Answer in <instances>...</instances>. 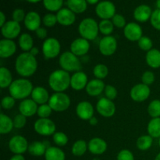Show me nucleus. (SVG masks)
Listing matches in <instances>:
<instances>
[{
	"label": "nucleus",
	"instance_id": "1",
	"mask_svg": "<svg viewBox=\"0 0 160 160\" xmlns=\"http://www.w3.org/2000/svg\"><path fill=\"white\" fill-rule=\"evenodd\" d=\"M15 69L17 73L23 78L31 77L37 71V59L30 52L21 53L16 59Z\"/></svg>",
	"mask_w": 160,
	"mask_h": 160
},
{
	"label": "nucleus",
	"instance_id": "2",
	"mask_svg": "<svg viewBox=\"0 0 160 160\" xmlns=\"http://www.w3.org/2000/svg\"><path fill=\"white\" fill-rule=\"evenodd\" d=\"M70 77L68 72L56 70L48 77V85L55 92H63L70 86Z\"/></svg>",
	"mask_w": 160,
	"mask_h": 160
},
{
	"label": "nucleus",
	"instance_id": "3",
	"mask_svg": "<svg viewBox=\"0 0 160 160\" xmlns=\"http://www.w3.org/2000/svg\"><path fill=\"white\" fill-rule=\"evenodd\" d=\"M33 89V84L29 80L20 78L12 81L9 88V95L15 99L23 100L31 95Z\"/></svg>",
	"mask_w": 160,
	"mask_h": 160
},
{
	"label": "nucleus",
	"instance_id": "4",
	"mask_svg": "<svg viewBox=\"0 0 160 160\" xmlns=\"http://www.w3.org/2000/svg\"><path fill=\"white\" fill-rule=\"evenodd\" d=\"M78 32L81 37L86 40H95L98 37V32H99L98 23L93 18H91V17L84 18L79 23Z\"/></svg>",
	"mask_w": 160,
	"mask_h": 160
},
{
	"label": "nucleus",
	"instance_id": "5",
	"mask_svg": "<svg viewBox=\"0 0 160 160\" xmlns=\"http://www.w3.org/2000/svg\"><path fill=\"white\" fill-rule=\"evenodd\" d=\"M59 63L62 70L68 73L81 71L82 68L79 57L75 56L71 52H64L62 54H61L59 59Z\"/></svg>",
	"mask_w": 160,
	"mask_h": 160
},
{
	"label": "nucleus",
	"instance_id": "6",
	"mask_svg": "<svg viewBox=\"0 0 160 160\" xmlns=\"http://www.w3.org/2000/svg\"><path fill=\"white\" fill-rule=\"evenodd\" d=\"M70 98L63 92H56L50 96L48 104L55 112H64L70 106Z\"/></svg>",
	"mask_w": 160,
	"mask_h": 160
},
{
	"label": "nucleus",
	"instance_id": "7",
	"mask_svg": "<svg viewBox=\"0 0 160 160\" xmlns=\"http://www.w3.org/2000/svg\"><path fill=\"white\" fill-rule=\"evenodd\" d=\"M42 49V53L46 59H54L60 53V42L55 38H48L44 41Z\"/></svg>",
	"mask_w": 160,
	"mask_h": 160
},
{
	"label": "nucleus",
	"instance_id": "8",
	"mask_svg": "<svg viewBox=\"0 0 160 160\" xmlns=\"http://www.w3.org/2000/svg\"><path fill=\"white\" fill-rule=\"evenodd\" d=\"M34 129L37 134L42 136H50L56 132L54 122L48 118H39L34 124Z\"/></svg>",
	"mask_w": 160,
	"mask_h": 160
},
{
	"label": "nucleus",
	"instance_id": "9",
	"mask_svg": "<svg viewBox=\"0 0 160 160\" xmlns=\"http://www.w3.org/2000/svg\"><path fill=\"white\" fill-rule=\"evenodd\" d=\"M95 13L102 20H110L116 14V6L109 0L101 1L96 5Z\"/></svg>",
	"mask_w": 160,
	"mask_h": 160
},
{
	"label": "nucleus",
	"instance_id": "10",
	"mask_svg": "<svg viewBox=\"0 0 160 160\" xmlns=\"http://www.w3.org/2000/svg\"><path fill=\"white\" fill-rule=\"evenodd\" d=\"M98 48L102 55L110 56L116 52L117 49V41L113 36H105L100 40Z\"/></svg>",
	"mask_w": 160,
	"mask_h": 160
},
{
	"label": "nucleus",
	"instance_id": "11",
	"mask_svg": "<svg viewBox=\"0 0 160 160\" xmlns=\"http://www.w3.org/2000/svg\"><path fill=\"white\" fill-rule=\"evenodd\" d=\"M28 140L21 135H16L12 137L9 142V148L14 155H23L28 151Z\"/></svg>",
	"mask_w": 160,
	"mask_h": 160
},
{
	"label": "nucleus",
	"instance_id": "12",
	"mask_svg": "<svg viewBox=\"0 0 160 160\" xmlns=\"http://www.w3.org/2000/svg\"><path fill=\"white\" fill-rule=\"evenodd\" d=\"M96 110L102 117L109 118L116 112V106L113 102L107 98H102L96 104Z\"/></svg>",
	"mask_w": 160,
	"mask_h": 160
},
{
	"label": "nucleus",
	"instance_id": "13",
	"mask_svg": "<svg viewBox=\"0 0 160 160\" xmlns=\"http://www.w3.org/2000/svg\"><path fill=\"white\" fill-rule=\"evenodd\" d=\"M150 94H151V90H150L149 86L143 83L135 84L131 88V92H130L131 98L134 102H142L148 99V97L150 96Z\"/></svg>",
	"mask_w": 160,
	"mask_h": 160
},
{
	"label": "nucleus",
	"instance_id": "14",
	"mask_svg": "<svg viewBox=\"0 0 160 160\" xmlns=\"http://www.w3.org/2000/svg\"><path fill=\"white\" fill-rule=\"evenodd\" d=\"M21 31V27L20 24L14 20H9L1 28L2 35L6 39H12L16 38L19 36Z\"/></svg>",
	"mask_w": 160,
	"mask_h": 160
},
{
	"label": "nucleus",
	"instance_id": "15",
	"mask_svg": "<svg viewBox=\"0 0 160 160\" xmlns=\"http://www.w3.org/2000/svg\"><path fill=\"white\" fill-rule=\"evenodd\" d=\"M123 34L131 42H138L143 36V31L140 25L135 22L128 23L123 28Z\"/></svg>",
	"mask_w": 160,
	"mask_h": 160
},
{
	"label": "nucleus",
	"instance_id": "16",
	"mask_svg": "<svg viewBox=\"0 0 160 160\" xmlns=\"http://www.w3.org/2000/svg\"><path fill=\"white\" fill-rule=\"evenodd\" d=\"M89 49H90L89 41L83 38H78L73 40L70 44V52L78 57L85 56L89 52Z\"/></svg>",
	"mask_w": 160,
	"mask_h": 160
},
{
	"label": "nucleus",
	"instance_id": "17",
	"mask_svg": "<svg viewBox=\"0 0 160 160\" xmlns=\"http://www.w3.org/2000/svg\"><path fill=\"white\" fill-rule=\"evenodd\" d=\"M57 21L62 26H71L76 21V14L69 8H62L56 13Z\"/></svg>",
	"mask_w": 160,
	"mask_h": 160
},
{
	"label": "nucleus",
	"instance_id": "18",
	"mask_svg": "<svg viewBox=\"0 0 160 160\" xmlns=\"http://www.w3.org/2000/svg\"><path fill=\"white\" fill-rule=\"evenodd\" d=\"M76 113L82 120H89L94 117V107L88 101L80 102L76 107Z\"/></svg>",
	"mask_w": 160,
	"mask_h": 160
},
{
	"label": "nucleus",
	"instance_id": "19",
	"mask_svg": "<svg viewBox=\"0 0 160 160\" xmlns=\"http://www.w3.org/2000/svg\"><path fill=\"white\" fill-rule=\"evenodd\" d=\"M88 151L92 154L95 156L104 154L108 148V145L106 141L100 138H93L88 143Z\"/></svg>",
	"mask_w": 160,
	"mask_h": 160
},
{
	"label": "nucleus",
	"instance_id": "20",
	"mask_svg": "<svg viewBox=\"0 0 160 160\" xmlns=\"http://www.w3.org/2000/svg\"><path fill=\"white\" fill-rule=\"evenodd\" d=\"M42 21V18L37 12L30 11L26 14V17H25L23 23H24V26L27 29L35 32L39 28H41Z\"/></svg>",
	"mask_w": 160,
	"mask_h": 160
},
{
	"label": "nucleus",
	"instance_id": "21",
	"mask_svg": "<svg viewBox=\"0 0 160 160\" xmlns=\"http://www.w3.org/2000/svg\"><path fill=\"white\" fill-rule=\"evenodd\" d=\"M38 104L31 98H26L20 102L19 105V111L20 113L25 116L26 117H30L37 114Z\"/></svg>",
	"mask_w": 160,
	"mask_h": 160
},
{
	"label": "nucleus",
	"instance_id": "22",
	"mask_svg": "<svg viewBox=\"0 0 160 160\" xmlns=\"http://www.w3.org/2000/svg\"><path fill=\"white\" fill-rule=\"evenodd\" d=\"M88 76L84 72L78 71L75 72L71 76L70 79V87L75 91L83 90L86 88L88 83Z\"/></svg>",
	"mask_w": 160,
	"mask_h": 160
},
{
	"label": "nucleus",
	"instance_id": "23",
	"mask_svg": "<svg viewBox=\"0 0 160 160\" xmlns=\"http://www.w3.org/2000/svg\"><path fill=\"white\" fill-rule=\"evenodd\" d=\"M17 51V45L10 39L3 38L0 41V57L7 59L11 57Z\"/></svg>",
	"mask_w": 160,
	"mask_h": 160
},
{
	"label": "nucleus",
	"instance_id": "24",
	"mask_svg": "<svg viewBox=\"0 0 160 160\" xmlns=\"http://www.w3.org/2000/svg\"><path fill=\"white\" fill-rule=\"evenodd\" d=\"M106 84L102 80L92 79L88 81L85 88L86 92L88 95L92 97L98 96L105 90Z\"/></svg>",
	"mask_w": 160,
	"mask_h": 160
},
{
	"label": "nucleus",
	"instance_id": "25",
	"mask_svg": "<svg viewBox=\"0 0 160 160\" xmlns=\"http://www.w3.org/2000/svg\"><path fill=\"white\" fill-rule=\"evenodd\" d=\"M153 11H152L151 7L148 5L142 4L137 6L134 10V18L136 21L140 23H145L150 20Z\"/></svg>",
	"mask_w": 160,
	"mask_h": 160
},
{
	"label": "nucleus",
	"instance_id": "26",
	"mask_svg": "<svg viewBox=\"0 0 160 160\" xmlns=\"http://www.w3.org/2000/svg\"><path fill=\"white\" fill-rule=\"evenodd\" d=\"M50 96L48 92L42 86L34 88L31 93V99L34 100L38 105L46 104L48 102Z\"/></svg>",
	"mask_w": 160,
	"mask_h": 160
},
{
	"label": "nucleus",
	"instance_id": "27",
	"mask_svg": "<svg viewBox=\"0 0 160 160\" xmlns=\"http://www.w3.org/2000/svg\"><path fill=\"white\" fill-rule=\"evenodd\" d=\"M48 147L45 145V142H39V141H35L32 143L29 144L28 147V152L30 155L35 157H40V156H45V152H46Z\"/></svg>",
	"mask_w": 160,
	"mask_h": 160
},
{
	"label": "nucleus",
	"instance_id": "28",
	"mask_svg": "<svg viewBox=\"0 0 160 160\" xmlns=\"http://www.w3.org/2000/svg\"><path fill=\"white\" fill-rule=\"evenodd\" d=\"M146 62L151 68L158 69L160 67V51L156 48H152L147 52L145 56Z\"/></svg>",
	"mask_w": 160,
	"mask_h": 160
},
{
	"label": "nucleus",
	"instance_id": "29",
	"mask_svg": "<svg viewBox=\"0 0 160 160\" xmlns=\"http://www.w3.org/2000/svg\"><path fill=\"white\" fill-rule=\"evenodd\" d=\"M45 160H65V152L59 147L50 146L47 148L45 154Z\"/></svg>",
	"mask_w": 160,
	"mask_h": 160
},
{
	"label": "nucleus",
	"instance_id": "30",
	"mask_svg": "<svg viewBox=\"0 0 160 160\" xmlns=\"http://www.w3.org/2000/svg\"><path fill=\"white\" fill-rule=\"evenodd\" d=\"M67 8L75 14L83 13L88 8V2L86 0H67Z\"/></svg>",
	"mask_w": 160,
	"mask_h": 160
},
{
	"label": "nucleus",
	"instance_id": "31",
	"mask_svg": "<svg viewBox=\"0 0 160 160\" xmlns=\"http://www.w3.org/2000/svg\"><path fill=\"white\" fill-rule=\"evenodd\" d=\"M19 46L24 52H29L34 47V40L28 33H23L20 36L18 40Z\"/></svg>",
	"mask_w": 160,
	"mask_h": 160
},
{
	"label": "nucleus",
	"instance_id": "32",
	"mask_svg": "<svg viewBox=\"0 0 160 160\" xmlns=\"http://www.w3.org/2000/svg\"><path fill=\"white\" fill-rule=\"evenodd\" d=\"M14 128L13 120L6 114H0V134H7Z\"/></svg>",
	"mask_w": 160,
	"mask_h": 160
},
{
	"label": "nucleus",
	"instance_id": "33",
	"mask_svg": "<svg viewBox=\"0 0 160 160\" xmlns=\"http://www.w3.org/2000/svg\"><path fill=\"white\" fill-rule=\"evenodd\" d=\"M12 76L8 68L2 67L0 68V87L1 88H9L12 83Z\"/></svg>",
	"mask_w": 160,
	"mask_h": 160
},
{
	"label": "nucleus",
	"instance_id": "34",
	"mask_svg": "<svg viewBox=\"0 0 160 160\" xmlns=\"http://www.w3.org/2000/svg\"><path fill=\"white\" fill-rule=\"evenodd\" d=\"M148 134L153 138H160V117L152 118L148 123L147 127Z\"/></svg>",
	"mask_w": 160,
	"mask_h": 160
},
{
	"label": "nucleus",
	"instance_id": "35",
	"mask_svg": "<svg viewBox=\"0 0 160 160\" xmlns=\"http://www.w3.org/2000/svg\"><path fill=\"white\" fill-rule=\"evenodd\" d=\"M87 150H88L87 142L84 140H78L73 143L71 148V152L73 156L80 157L84 156Z\"/></svg>",
	"mask_w": 160,
	"mask_h": 160
},
{
	"label": "nucleus",
	"instance_id": "36",
	"mask_svg": "<svg viewBox=\"0 0 160 160\" xmlns=\"http://www.w3.org/2000/svg\"><path fill=\"white\" fill-rule=\"evenodd\" d=\"M153 144V138L151 137L149 134L147 135H142L138 138L136 145L137 148L141 151H147L152 147Z\"/></svg>",
	"mask_w": 160,
	"mask_h": 160
},
{
	"label": "nucleus",
	"instance_id": "37",
	"mask_svg": "<svg viewBox=\"0 0 160 160\" xmlns=\"http://www.w3.org/2000/svg\"><path fill=\"white\" fill-rule=\"evenodd\" d=\"M45 9L50 12H58L62 8L63 0H42Z\"/></svg>",
	"mask_w": 160,
	"mask_h": 160
},
{
	"label": "nucleus",
	"instance_id": "38",
	"mask_svg": "<svg viewBox=\"0 0 160 160\" xmlns=\"http://www.w3.org/2000/svg\"><path fill=\"white\" fill-rule=\"evenodd\" d=\"M99 32L104 34L105 36L110 35L114 30V25L112 20H102L98 23Z\"/></svg>",
	"mask_w": 160,
	"mask_h": 160
},
{
	"label": "nucleus",
	"instance_id": "39",
	"mask_svg": "<svg viewBox=\"0 0 160 160\" xmlns=\"http://www.w3.org/2000/svg\"><path fill=\"white\" fill-rule=\"evenodd\" d=\"M93 73L96 79L102 80L108 76L109 69L105 64H97L93 69Z\"/></svg>",
	"mask_w": 160,
	"mask_h": 160
},
{
	"label": "nucleus",
	"instance_id": "40",
	"mask_svg": "<svg viewBox=\"0 0 160 160\" xmlns=\"http://www.w3.org/2000/svg\"><path fill=\"white\" fill-rule=\"evenodd\" d=\"M148 113L152 118L160 117V100L155 99L148 106Z\"/></svg>",
	"mask_w": 160,
	"mask_h": 160
},
{
	"label": "nucleus",
	"instance_id": "41",
	"mask_svg": "<svg viewBox=\"0 0 160 160\" xmlns=\"http://www.w3.org/2000/svg\"><path fill=\"white\" fill-rule=\"evenodd\" d=\"M52 139L54 143L59 147L65 146L69 142V138L67 134L63 132H60V131L55 133L53 134Z\"/></svg>",
	"mask_w": 160,
	"mask_h": 160
},
{
	"label": "nucleus",
	"instance_id": "42",
	"mask_svg": "<svg viewBox=\"0 0 160 160\" xmlns=\"http://www.w3.org/2000/svg\"><path fill=\"white\" fill-rule=\"evenodd\" d=\"M138 45L139 48L143 51L148 52L152 49V41L147 36H142L140 40L138 42Z\"/></svg>",
	"mask_w": 160,
	"mask_h": 160
},
{
	"label": "nucleus",
	"instance_id": "43",
	"mask_svg": "<svg viewBox=\"0 0 160 160\" xmlns=\"http://www.w3.org/2000/svg\"><path fill=\"white\" fill-rule=\"evenodd\" d=\"M52 109L48 104L40 105L38 109L37 114L40 118H48L52 112Z\"/></svg>",
	"mask_w": 160,
	"mask_h": 160
},
{
	"label": "nucleus",
	"instance_id": "44",
	"mask_svg": "<svg viewBox=\"0 0 160 160\" xmlns=\"http://www.w3.org/2000/svg\"><path fill=\"white\" fill-rule=\"evenodd\" d=\"M42 23H43V24L45 27L52 28V27H54L56 24V23H58L56 15L52 13V12L45 14L43 17V18H42Z\"/></svg>",
	"mask_w": 160,
	"mask_h": 160
},
{
	"label": "nucleus",
	"instance_id": "45",
	"mask_svg": "<svg viewBox=\"0 0 160 160\" xmlns=\"http://www.w3.org/2000/svg\"><path fill=\"white\" fill-rule=\"evenodd\" d=\"M111 20H112L114 27L117 28H124L125 26L128 24L125 17L121 14L116 13L115 16Z\"/></svg>",
	"mask_w": 160,
	"mask_h": 160
},
{
	"label": "nucleus",
	"instance_id": "46",
	"mask_svg": "<svg viewBox=\"0 0 160 160\" xmlns=\"http://www.w3.org/2000/svg\"><path fill=\"white\" fill-rule=\"evenodd\" d=\"M15 98H14L13 97L11 96V95H9V96L3 97L1 101V106L3 109L9 110V109H11L14 106H15Z\"/></svg>",
	"mask_w": 160,
	"mask_h": 160
},
{
	"label": "nucleus",
	"instance_id": "47",
	"mask_svg": "<svg viewBox=\"0 0 160 160\" xmlns=\"http://www.w3.org/2000/svg\"><path fill=\"white\" fill-rule=\"evenodd\" d=\"M104 93L105 95H106V98H107L108 99L112 100V101H113V100L117 97V95H118L117 89L114 86L111 85V84H107V85H106Z\"/></svg>",
	"mask_w": 160,
	"mask_h": 160
},
{
	"label": "nucleus",
	"instance_id": "48",
	"mask_svg": "<svg viewBox=\"0 0 160 160\" xmlns=\"http://www.w3.org/2000/svg\"><path fill=\"white\" fill-rule=\"evenodd\" d=\"M150 22L155 29L160 31V9H156L153 11L150 18Z\"/></svg>",
	"mask_w": 160,
	"mask_h": 160
},
{
	"label": "nucleus",
	"instance_id": "49",
	"mask_svg": "<svg viewBox=\"0 0 160 160\" xmlns=\"http://www.w3.org/2000/svg\"><path fill=\"white\" fill-rule=\"evenodd\" d=\"M12 120H13L14 128H17V129H21L26 125L27 117L20 113L16 115Z\"/></svg>",
	"mask_w": 160,
	"mask_h": 160
},
{
	"label": "nucleus",
	"instance_id": "50",
	"mask_svg": "<svg viewBox=\"0 0 160 160\" xmlns=\"http://www.w3.org/2000/svg\"><path fill=\"white\" fill-rule=\"evenodd\" d=\"M26 14L27 13H25V11L23 10V9H20V8L15 9L12 13V20L20 23V22L24 21V19L25 17H26Z\"/></svg>",
	"mask_w": 160,
	"mask_h": 160
},
{
	"label": "nucleus",
	"instance_id": "51",
	"mask_svg": "<svg viewBox=\"0 0 160 160\" xmlns=\"http://www.w3.org/2000/svg\"><path fill=\"white\" fill-rule=\"evenodd\" d=\"M155 79H156V78H155L154 73L152 71H145L142 76V83L148 86L153 84L155 81Z\"/></svg>",
	"mask_w": 160,
	"mask_h": 160
},
{
	"label": "nucleus",
	"instance_id": "52",
	"mask_svg": "<svg viewBox=\"0 0 160 160\" xmlns=\"http://www.w3.org/2000/svg\"><path fill=\"white\" fill-rule=\"evenodd\" d=\"M117 160H134V156L130 150L122 149L117 154Z\"/></svg>",
	"mask_w": 160,
	"mask_h": 160
},
{
	"label": "nucleus",
	"instance_id": "53",
	"mask_svg": "<svg viewBox=\"0 0 160 160\" xmlns=\"http://www.w3.org/2000/svg\"><path fill=\"white\" fill-rule=\"evenodd\" d=\"M35 34L36 35H37V37L38 38L40 39H47L48 38V31H47V30L45 29V28H39L37 30V31H35Z\"/></svg>",
	"mask_w": 160,
	"mask_h": 160
},
{
	"label": "nucleus",
	"instance_id": "54",
	"mask_svg": "<svg viewBox=\"0 0 160 160\" xmlns=\"http://www.w3.org/2000/svg\"><path fill=\"white\" fill-rule=\"evenodd\" d=\"M6 23V15H5L3 12H0V27L2 28V27Z\"/></svg>",
	"mask_w": 160,
	"mask_h": 160
},
{
	"label": "nucleus",
	"instance_id": "55",
	"mask_svg": "<svg viewBox=\"0 0 160 160\" xmlns=\"http://www.w3.org/2000/svg\"><path fill=\"white\" fill-rule=\"evenodd\" d=\"M9 160H25V158L23 155H14Z\"/></svg>",
	"mask_w": 160,
	"mask_h": 160
},
{
	"label": "nucleus",
	"instance_id": "56",
	"mask_svg": "<svg viewBox=\"0 0 160 160\" xmlns=\"http://www.w3.org/2000/svg\"><path fill=\"white\" fill-rule=\"evenodd\" d=\"M88 121H89V123H90V125H92V126H96L98 123V119H97L95 117H93L92 118H91Z\"/></svg>",
	"mask_w": 160,
	"mask_h": 160
},
{
	"label": "nucleus",
	"instance_id": "57",
	"mask_svg": "<svg viewBox=\"0 0 160 160\" xmlns=\"http://www.w3.org/2000/svg\"><path fill=\"white\" fill-rule=\"evenodd\" d=\"M29 52L31 53L32 56H35V57H36V56H37V55L39 53V50H38V48H36V47H33V48H31V50Z\"/></svg>",
	"mask_w": 160,
	"mask_h": 160
},
{
	"label": "nucleus",
	"instance_id": "58",
	"mask_svg": "<svg viewBox=\"0 0 160 160\" xmlns=\"http://www.w3.org/2000/svg\"><path fill=\"white\" fill-rule=\"evenodd\" d=\"M100 0H86V2H88V4H90V5H95V4H98Z\"/></svg>",
	"mask_w": 160,
	"mask_h": 160
},
{
	"label": "nucleus",
	"instance_id": "59",
	"mask_svg": "<svg viewBox=\"0 0 160 160\" xmlns=\"http://www.w3.org/2000/svg\"><path fill=\"white\" fill-rule=\"evenodd\" d=\"M27 2H28L30 3H38L39 2L42 1V0H26Z\"/></svg>",
	"mask_w": 160,
	"mask_h": 160
},
{
	"label": "nucleus",
	"instance_id": "60",
	"mask_svg": "<svg viewBox=\"0 0 160 160\" xmlns=\"http://www.w3.org/2000/svg\"><path fill=\"white\" fill-rule=\"evenodd\" d=\"M156 7H157V9H160V0H156Z\"/></svg>",
	"mask_w": 160,
	"mask_h": 160
},
{
	"label": "nucleus",
	"instance_id": "61",
	"mask_svg": "<svg viewBox=\"0 0 160 160\" xmlns=\"http://www.w3.org/2000/svg\"><path fill=\"white\" fill-rule=\"evenodd\" d=\"M155 160H160V152L157 155V156H156V158H155Z\"/></svg>",
	"mask_w": 160,
	"mask_h": 160
},
{
	"label": "nucleus",
	"instance_id": "62",
	"mask_svg": "<svg viewBox=\"0 0 160 160\" xmlns=\"http://www.w3.org/2000/svg\"><path fill=\"white\" fill-rule=\"evenodd\" d=\"M93 160H100V159H98V158H95V159H94Z\"/></svg>",
	"mask_w": 160,
	"mask_h": 160
},
{
	"label": "nucleus",
	"instance_id": "63",
	"mask_svg": "<svg viewBox=\"0 0 160 160\" xmlns=\"http://www.w3.org/2000/svg\"><path fill=\"white\" fill-rule=\"evenodd\" d=\"M159 147H160V138H159Z\"/></svg>",
	"mask_w": 160,
	"mask_h": 160
}]
</instances>
